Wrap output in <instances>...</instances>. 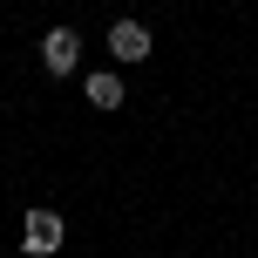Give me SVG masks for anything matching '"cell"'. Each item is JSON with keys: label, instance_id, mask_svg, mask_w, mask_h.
Segmentation results:
<instances>
[{"label": "cell", "instance_id": "2", "mask_svg": "<svg viewBox=\"0 0 258 258\" xmlns=\"http://www.w3.org/2000/svg\"><path fill=\"white\" fill-rule=\"evenodd\" d=\"M41 61H48V75H75V61H82V34H75V27H48Z\"/></svg>", "mask_w": 258, "mask_h": 258}, {"label": "cell", "instance_id": "4", "mask_svg": "<svg viewBox=\"0 0 258 258\" xmlns=\"http://www.w3.org/2000/svg\"><path fill=\"white\" fill-rule=\"evenodd\" d=\"M82 95H89L95 109H122V82L109 75V68H102V75H89V82H82Z\"/></svg>", "mask_w": 258, "mask_h": 258}, {"label": "cell", "instance_id": "3", "mask_svg": "<svg viewBox=\"0 0 258 258\" xmlns=\"http://www.w3.org/2000/svg\"><path fill=\"white\" fill-rule=\"evenodd\" d=\"M109 54H116V61H143V54H150V27L143 21H116L109 27Z\"/></svg>", "mask_w": 258, "mask_h": 258}, {"label": "cell", "instance_id": "1", "mask_svg": "<svg viewBox=\"0 0 258 258\" xmlns=\"http://www.w3.org/2000/svg\"><path fill=\"white\" fill-rule=\"evenodd\" d=\"M61 238H68V224L54 218L48 204H34V211H27V224H21V245H27V258H48V251H61Z\"/></svg>", "mask_w": 258, "mask_h": 258}]
</instances>
